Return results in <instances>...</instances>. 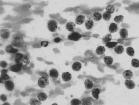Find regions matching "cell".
I'll use <instances>...</instances> for the list:
<instances>
[{"label":"cell","instance_id":"obj_1","mask_svg":"<svg viewBox=\"0 0 139 105\" xmlns=\"http://www.w3.org/2000/svg\"><path fill=\"white\" fill-rule=\"evenodd\" d=\"M15 60L16 64H20L22 66H26L30 63V60L26 55L20 53L16 54Z\"/></svg>","mask_w":139,"mask_h":105},{"label":"cell","instance_id":"obj_2","mask_svg":"<svg viewBox=\"0 0 139 105\" xmlns=\"http://www.w3.org/2000/svg\"><path fill=\"white\" fill-rule=\"evenodd\" d=\"M24 44V41L23 37L20 35H16L12 39L11 45L16 48H20Z\"/></svg>","mask_w":139,"mask_h":105},{"label":"cell","instance_id":"obj_3","mask_svg":"<svg viewBox=\"0 0 139 105\" xmlns=\"http://www.w3.org/2000/svg\"><path fill=\"white\" fill-rule=\"evenodd\" d=\"M38 84L39 86L41 89H44L49 85V82L48 79L44 76H42L38 80Z\"/></svg>","mask_w":139,"mask_h":105},{"label":"cell","instance_id":"obj_4","mask_svg":"<svg viewBox=\"0 0 139 105\" xmlns=\"http://www.w3.org/2000/svg\"><path fill=\"white\" fill-rule=\"evenodd\" d=\"M58 25V23L56 21L50 20L48 22V28L50 32H54L56 31Z\"/></svg>","mask_w":139,"mask_h":105},{"label":"cell","instance_id":"obj_5","mask_svg":"<svg viewBox=\"0 0 139 105\" xmlns=\"http://www.w3.org/2000/svg\"><path fill=\"white\" fill-rule=\"evenodd\" d=\"M82 35L78 32H74L71 33L68 36V39L69 40L77 41L82 37Z\"/></svg>","mask_w":139,"mask_h":105},{"label":"cell","instance_id":"obj_6","mask_svg":"<svg viewBox=\"0 0 139 105\" xmlns=\"http://www.w3.org/2000/svg\"><path fill=\"white\" fill-rule=\"evenodd\" d=\"M10 31L8 29L1 30L0 32V35L1 39L4 40H7L10 36Z\"/></svg>","mask_w":139,"mask_h":105},{"label":"cell","instance_id":"obj_7","mask_svg":"<svg viewBox=\"0 0 139 105\" xmlns=\"http://www.w3.org/2000/svg\"><path fill=\"white\" fill-rule=\"evenodd\" d=\"M5 87L7 90L9 91H11L14 88V84L12 81L10 80L6 81L4 82Z\"/></svg>","mask_w":139,"mask_h":105},{"label":"cell","instance_id":"obj_8","mask_svg":"<svg viewBox=\"0 0 139 105\" xmlns=\"http://www.w3.org/2000/svg\"><path fill=\"white\" fill-rule=\"evenodd\" d=\"M66 28L69 32H75V31L76 26L75 24L73 22H70L66 24Z\"/></svg>","mask_w":139,"mask_h":105},{"label":"cell","instance_id":"obj_9","mask_svg":"<svg viewBox=\"0 0 139 105\" xmlns=\"http://www.w3.org/2000/svg\"><path fill=\"white\" fill-rule=\"evenodd\" d=\"M62 80L65 82H68L71 79L72 75L71 74L68 72H64L61 75Z\"/></svg>","mask_w":139,"mask_h":105},{"label":"cell","instance_id":"obj_10","mask_svg":"<svg viewBox=\"0 0 139 105\" xmlns=\"http://www.w3.org/2000/svg\"><path fill=\"white\" fill-rule=\"evenodd\" d=\"M22 66L20 64H16L15 65L11 66L10 70L13 72L18 73L21 71Z\"/></svg>","mask_w":139,"mask_h":105},{"label":"cell","instance_id":"obj_11","mask_svg":"<svg viewBox=\"0 0 139 105\" xmlns=\"http://www.w3.org/2000/svg\"><path fill=\"white\" fill-rule=\"evenodd\" d=\"M122 75L126 80H131L133 75L132 71L130 70H126L123 72Z\"/></svg>","mask_w":139,"mask_h":105},{"label":"cell","instance_id":"obj_12","mask_svg":"<svg viewBox=\"0 0 139 105\" xmlns=\"http://www.w3.org/2000/svg\"><path fill=\"white\" fill-rule=\"evenodd\" d=\"M5 50L6 52L8 53L13 54L17 53L19 51L18 49L15 48L11 45H9L6 46Z\"/></svg>","mask_w":139,"mask_h":105},{"label":"cell","instance_id":"obj_13","mask_svg":"<svg viewBox=\"0 0 139 105\" xmlns=\"http://www.w3.org/2000/svg\"><path fill=\"white\" fill-rule=\"evenodd\" d=\"M125 84L126 87L129 89H133L136 86L135 83L131 80H126L125 82Z\"/></svg>","mask_w":139,"mask_h":105},{"label":"cell","instance_id":"obj_14","mask_svg":"<svg viewBox=\"0 0 139 105\" xmlns=\"http://www.w3.org/2000/svg\"><path fill=\"white\" fill-rule=\"evenodd\" d=\"M84 84L86 89L87 90L92 89L94 86L93 81L89 79H87L85 80Z\"/></svg>","mask_w":139,"mask_h":105},{"label":"cell","instance_id":"obj_15","mask_svg":"<svg viewBox=\"0 0 139 105\" xmlns=\"http://www.w3.org/2000/svg\"><path fill=\"white\" fill-rule=\"evenodd\" d=\"M94 25V22L92 19L91 18H88L85 21V26L87 29L90 30L91 29Z\"/></svg>","mask_w":139,"mask_h":105},{"label":"cell","instance_id":"obj_16","mask_svg":"<svg viewBox=\"0 0 139 105\" xmlns=\"http://www.w3.org/2000/svg\"><path fill=\"white\" fill-rule=\"evenodd\" d=\"M49 75L50 77L54 80H57L59 75L58 71L55 69H52L50 71Z\"/></svg>","mask_w":139,"mask_h":105},{"label":"cell","instance_id":"obj_17","mask_svg":"<svg viewBox=\"0 0 139 105\" xmlns=\"http://www.w3.org/2000/svg\"><path fill=\"white\" fill-rule=\"evenodd\" d=\"M82 67V65L80 62H76L72 66V69L74 71L78 72L80 71Z\"/></svg>","mask_w":139,"mask_h":105},{"label":"cell","instance_id":"obj_18","mask_svg":"<svg viewBox=\"0 0 139 105\" xmlns=\"http://www.w3.org/2000/svg\"><path fill=\"white\" fill-rule=\"evenodd\" d=\"M119 34L122 39H125L128 37V30L126 28H123L120 31Z\"/></svg>","mask_w":139,"mask_h":105},{"label":"cell","instance_id":"obj_19","mask_svg":"<svg viewBox=\"0 0 139 105\" xmlns=\"http://www.w3.org/2000/svg\"><path fill=\"white\" fill-rule=\"evenodd\" d=\"M100 90L98 88L93 89L92 91L91 94L93 97L96 100L99 99V95L100 93Z\"/></svg>","mask_w":139,"mask_h":105},{"label":"cell","instance_id":"obj_20","mask_svg":"<svg viewBox=\"0 0 139 105\" xmlns=\"http://www.w3.org/2000/svg\"><path fill=\"white\" fill-rule=\"evenodd\" d=\"M85 17L84 15H80L76 18L75 20V23L78 25H80L85 22Z\"/></svg>","mask_w":139,"mask_h":105},{"label":"cell","instance_id":"obj_21","mask_svg":"<svg viewBox=\"0 0 139 105\" xmlns=\"http://www.w3.org/2000/svg\"><path fill=\"white\" fill-rule=\"evenodd\" d=\"M112 39V37L111 34H108L103 37L102 42L104 44H106L107 43L111 42Z\"/></svg>","mask_w":139,"mask_h":105},{"label":"cell","instance_id":"obj_22","mask_svg":"<svg viewBox=\"0 0 139 105\" xmlns=\"http://www.w3.org/2000/svg\"><path fill=\"white\" fill-rule=\"evenodd\" d=\"M118 30V26L116 23H112L110 24L109 27V31L110 33L116 32Z\"/></svg>","mask_w":139,"mask_h":105},{"label":"cell","instance_id":"obj_23","mask_svg":"<svg viewBox=\"0 0 139 105\" xmlns=\"http://www.w3.org/2000/svg\"><path fill=\"white\" fill-rule=\"evenodd\" d=\"M102 14L99 12L96 11L93 13L92 18L93 20L96 21H100L102 18Z\"/></svg>","mask_w":139,"mask_h":105},{"label":"cell","instance_id":"obj_24","mask_svg":"<svg viewBox=\"0 0 139 105\" xmlns=\"http://www.w3.org/2000/svg\"><path fill=\"white\" fill-rule=\"evenodd\" d=\"M38 100L40 101H44L46 100L48 97L47 95L43 92H41L38 94L37 96Z\"/></svg>","mask_w":139,"mask_h":105},{"label":"cell","instance_id":"obj_25","mask_svg":"<svg viewBox=\"0 0 139 105\" xmlns=\"http://www.w3.org/2000/svg\"><path fill=\"white\" fill-rule=\"evenodd\" d=\"M104 63L107 65H110L113 63V60L112 57L106 56L104 57Z\"/></svg>","mask_w":139,"mask_h":105},{"label":"cell","instance_id":"obj_26","mask_svg":"<svg viewBox=\"0 0 139 105\" xmlns=\"http://www.w3.org/2000/svg\"><path fill=\"white\" fill-rule=\"evenodd\" d=\"M106 51L105 47L103 46H98L96 50L97 53L99 55H102L104 54Z\"/></svg>","mask_w":139,"mask_h":105},{"label":"cell","instance_id":"obj_27","mask_svg":"<svg viewBox=\"0 0 139 105\" xmlns=\"http://www.w3.org/2000/svg\"><path fill=\"white\" fill-rule=\"evenodd\" d=\"M29 103L30 105H40L42 104L41 102L39 100L35 98H31L30 100Z\"/></svg>","mask_w":139,"mask_h":105},{"label":"cell","instance_id":"obj_28","mask_svg":"<svg viewBox=\"0 0 139 105\" xmlns=\"http://www.w3.org/2000/svg\"><path fill=\"white\" fill-rule=\"evenodd\" d=\"M124 51V48L121 45L117 46L114 49V51L117 54H122Z\"/></svg>","mask_w":139,"mask_h":105},{"label":"cell","instance_id":"obj_29","mask_svg":"<svg viewBox=\"0 0 139 105\" xmlns=\"http://www.w3.org/2000/svg\"><path fill=\"white\" fill-rule=\"evenodd\" d=\"M106 12L110 14L113 13L115 11V8L112 5H109L105 8Z\"/></svg>","mask_w":139,"mask_h":105},{"label":"cell","instance_id":"obj_30","mask_svg":"<svg viewBox=\"0 0 139 105\" xmlns=\"http://www.w3.org/2000/svg\"><path fill=\"white\" fill-rule=\"evenodd\" d=\"M81 103L80 100L77 98L72 99L70 102V105H81Z\"/></svg>","mask_w":139,"mask_h":105},{"label":"cell","instance_id":"obj_31","mask_svg":"<svg viewBox=\"0 0 139 105\" xmlns=\"http://www.w3.org/2000/svg\"><path fill=\"white\" fill-rule=\"evenodd\" d=\"M126 52L129 56H133L135 54V52L133 48L129 47L127 49Z\"/></svg>","mask_w":139,"mask_h":105},{"label":"cell","instance_id":"obj_32","mask_svg":"<svg viewBox=\"0 0 139 105\" xmlns=\"http://www.w3.org/2000/svg\"><path fill=\"white\" fill-rule=\"evenodd\" d=\"M102 17L103 19L105 21H109L111 17V15L107 12H105L103 14Z\"/></svg>","mask_w":139,"mask_h":105},{"label":"cell","instance_id":"obj_33","mask_svg":"<svg viewBox=\"0 0 139 105\" xmlns=\"http://www.w3.org/2000/svg\"><path fill=\"white\" fill-rule=\"evenodd\" d=\"M119 43L118 42H110L107 43L105 46L109 48H113L116 46Z\"/></svg>","mask_w":139,"mask_h":105},{"label":"cell","instance_id":"obj_34","mask_svg":"<svg viewBox=\"0 0 139 105\" xmlns=\"http://www.w3.org/2000/svg\"><path fill=\"white\" fill-rule=\"evenodd\" d=\"M124 18L123 16L122 15L117 16L114 19L115 22L117 23H119L123 22Z\"/></svg>","mask_w":139,"mask_h":105},{"label":"cell","instance_id":"obj_35","mask_svg":"<svg viewBox=\"0 0 139 105\" xmlns=\"http://www.w3.org/2000/svg\"><path fill=\"white\" fill-rule=\"evenodd\" d=\"M131 65L134 67H139V61L136 59H134L131 61Z\"/></svg>","mask_w":139,"mask_h":105},{"label":"cell","instance_id":"obj_36","mask_svg":"<svg viewBox=\"0 0 139 105\" xmlns=\"http://www.w3.org/2000/svg\"><path fill=\"white\" fill-rule=\"evenodd\" d=\"M0 78L3 81H7L10 79V77L7 73H1Z\"/></svg>","mask_w":139,"mask_h":105},{"label":"cell","instance_id":"obj_37","mask_svg":"<svg viewBox=\"0 0 139 105\" xmlns=\"http://www.w3.org/2000/svg\"><path fill=\"white\" fill-rule=\"evenodd\" d=\"M49 42H48L44 41L40 42V46L43 47H46L48 46Z\"/></svg>","mask_w":139,"mask_h":105},{"label":"cell","instance_id":"obj_38","mask_svg":"<svg viewBox=\"0 0 139 105\" xmlns=\"http://www.w3.org/2000/svg\"><path fill=\"white\" fill-rule=\"evenodd\" d=\"M0 66L1 67L5 68L8 66V63L5 61H2L0 63Z\"/></svg>","mask_w":139,"mask_h":105},{"label":"cell","instance_id":"obj_39","mask_svg":"<svg viewBox=\"0 0 139 105\" xmlns=\"http://www.w3.org/2000/svg\"><path fill=\"white\" fill-rule=\"evenodd\" d=\"M81 105H92V102L89 100H86L82 102Z\"/></svg>","mask_w":139,"mask_h":105},{"label":"cell","instance_id":"obj_40","mask_svg":"<svg viewBox=\"0 0 139 105\" xmlns=\"http://www.w3.org/2000/svg\"><path fill=\"white\" fill-rule=\"evenodd\" d=\"M0 99L3 102H6L7 99V97L5 94H2L0 96Z\"/></svg>","mask_w":139,"mask_h":105},{"label":"cell","instance_id":"obj_41","mask_svg":"<svg viewBox=\"0 0 139 105\" xmlns=\"http://www.w3.org/2000/svg\"><path fill=\"white\" fill-rule=\"evenodd\" d=\"M62 40L59 37H56L54 39V41L56 43H59Z\"/></svg>","mask_w":139,"mask_h":105},{"label":"cell","instance_id":"obj_42","mask_svg":"<svg viewBox=\"0 0 139 105\" xmlns=\"http://www.w3.org/2000/svg\"><path fill=\"white\" fill-rule=\"evenodd\" d=\"M8 70L5 69H3L1 70V73H8Z\"/></svg>","mask_w":139,"mask_h":105},{"label":"cell","instance_id":"obj_43","mask_svg":"<svg viewBox=\"0 0 139 105\" xmlns=\"http://www.w3.org/2000/svg\"><path fill=\"white\" fill-rule=\"evenodd\" d=\"M2 105H10L8 102H5Z\"/></svg>","mask_w":139,"mask_h":105},{"label":"cell","instance_id":"obj_44","mask_svg":"<svg viewBox=\"0 0 139 105\" xmlns=\"http://www.w3.org/2000/svg\"><path fill=\"white\" fill-rule=\"evenodd\" d=\"M51 105H58V104H57V103H54V104H53Z\"/></svg>","mask_w":139,"mask_h":105}]
</instances>
